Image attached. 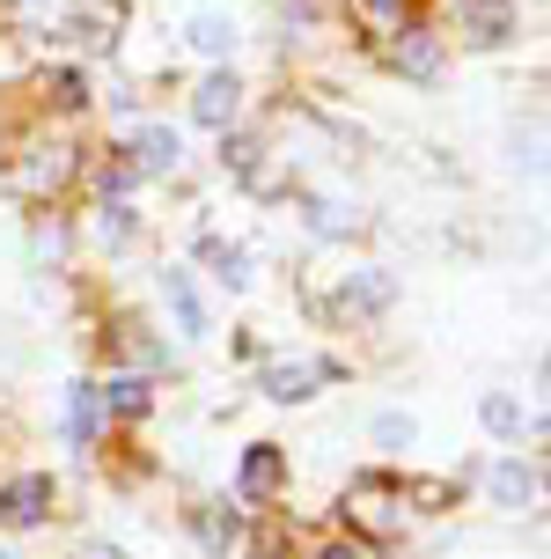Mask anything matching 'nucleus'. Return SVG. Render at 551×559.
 <instances>
[{"label":"nucleus","mask_w":551,"mask_h":559,"mask_svg":"<svg viewBox=\"0 0 551 559\" xmlns=\"http://www.w3.org/2000/svg\"><path fill=\"white\" fill-rule=\"evenodd\" d=\"M236 96H243V88L228 82V74H206L199 96H192V118L199 126H228V118H236Z\"/></svg>","instance_id":"4"},{"label":"nucleus","mask_w":551,"mask_h":559,"mask_svg":"<svg viewBox=\"0 0 551 559\" xmlns=\"http://www.w3.org/2000/svg\"><path fill=\"white\" fill-rule=\"evenodd\" d=\"M45 508H52V478L45 472H23L8 493H0V515H8V523H37Z\"/></svg>","instance_id":"2"},{"label":"nucleus","mask_w":551,"mask_h":559,"mask_svg":"<svg viewBox=\"0 0 551 559\" xmlns=\"http://www.w3.org/2000/svg\"><path fill=\"white\" fill-rule=\"evenodd\" d=\"M206 251H214V265H220V280H228V287H243V280H250V258L243 251H228V243H206Z\"/></svg>","instance_id":"16"},{"label":"nucleus","mask_w":551,"mask_h":559,"mask_svg":"<svg viewBox=\"0 0 551 559\" xmlns=\"http://www.w3.org/2000/svg\"><path fill=\"white\" fill-rule=\"evenodd\" d=\"M390 295H397V280H390V273H354L346 287H338V302H346V309H390Z\"/></svg>","instance_id":"10"},{"label":"nucleus","mask_w":551,"mask_h":559,"mask_svg":"<svg viewBox=\"0 0 551 559\" xmlns=\"http://www.w3.org/2000/svg\"><path fill=\"white\" fill-rule=\"evenodd\" d=\"M133 236V206H110L104 199V243H125Z\"/></svg>","instance_id":"17"},{"label":"nucleus","mask_w":551,"mask_h":559,"mask_svg":"<svg viewBox=\"0 0 551 559\" xmlns=\"http://www.w3.org/2000/svg\"><path fill=\"white\" fill-rule=\"evenodd\" d=\"M104 405H118V413H147V383H110V391H96Z\"/></svg>","instance_id":"15"},{"label":"nucleus","mask_w":551,"mask_h":559,"mask_svg":"<svg viewBox=\"0 0 551 559\" xmlns=\"http://www.w3.org/2000/svg\"><path fill=\"white\" fill-rule=\"evenodd\" d=\"M133 155H140V169H177V155H184V140L169 133V126H147V133L133 140Z\"/></svg>","instance_id":"11"},{"label":"nucleus","mask_w":551,"mask_h":559,"mask_svg":"<svg viewBox=\"0 0 551 559\" xmlns=\"http://www.w3.org/2000/svg\"><path fill=\"white\" fill-rule=\"evenodd\" d=\"M397 8H405V0H368V15H397Z\"/></svg>","instance_id":"19"},{"label":"nucleus","mask_w":551,"mask_h":559,"mask_svg":"<svg viewBox=\"0 0 551 559\" xmlns=\"http://www.w3.org/2000/svg\"><path fill=\"white\" fill-rule=\"evenodd\" d=\"M199 537H206V552H228V545H236V515L206 508V515H199Z\"/></svg>","instance_id":"13"},{"label":"nucleus","mask_w":551,"mask_h":559,"mask_svg":"<svg viewBox=\"0 0 551 559\" xmlns=\"http://www.w3.org/2000/svg\"><path fill=\"white\" fill-rule=\"evenodd\" d=\"M279 478H287V456H279L273 442H257L243 456V478H236V493L243 501H265V493H279Z\"/></svg>","instance_id":"1"},{"label":"nucleus","mask_w":551,"mask_h":559,"mask_svg":"<svg viewBox=\"0 0 551 559\" xmlns=\"http://www.w3.org/2000/svg\"><path fill=\"white\" fill-rule=\"evenodd\" d=\"M478 419L493 427L500 442H515V435H523V405H515L507 391H486V405H478Z\"/></svg>","instance_id":"12"},{"label":"nucleus","mask_w":551,"mask_h":559,"mask_svg":"<svg viewBox=\"0 0 551 559\" xmlns=\"http://www.w3.org/2000/svg\"><path fill=\"white\" fill-rule=\"evenodd\" d=\"M110 559H118V552H110Z\"/></svg>","instance_id":"21"},{"label":"nucleus","mask_w":551,"mask_h":559,"mask_svg":"<svg viewBox=\"0 0 551 559\" xmlns=\"http://www.w3.org/2000/svg\"><path fill=\"white\" fill-rule=\"evenodd\" d=\"M464 29H470V45H507L515 8L507 0H464Z\"/></svg>","instance_id":"3"},{"label":"nucleus","mask_w":551,"mask_h":559,"mask_svg":"<svg viewBox=\"0 0 551 559\" xmlns=\"http://www.w3.org/2000/svg\"><path fill=\"white\" fill-rule=\"evenodd\" d=\"M397 67H412L419 82H427V74H434V45H412V52H397Z\"/></svg>","instance_id":"18"},{"label":"nucleus","mask_w":551,"mask_h":559,"mask_svg":"<svg viewBox=\"0 0 551 559\" xmlns=\"http://www.w3.org/2000/svg\"><path fill=\"white\" fill-rule=\"evenodd\" d=\"M324 559H360V552H354V545H331V552H324Z\"/></svg>","instance_id":"20"},{"label":"nucleus","mask_w":551,"mask_h":559,"mask_svg":"<svg viewBox=\"0 0 551 559\" xmlns=\"http://www.w3.org/2000/svg\"><path fill=\"white\" fill-rule=\"evenodd\" d=\"M96 442V383H74L67 397V449H88Z\"/></svg>","instance_id":"9"},{"label":"nucleus","mask_w":551,"mask_h":559,"mask_svg":"<svg viewBox=\"0 0 551 559\" xmlns=\"http://www.w3.org/2000/svg\"><path fill=\"white\" fill-rule=\"evenodd\" d=\"M412 435H419L412 413H383V419H375V442H383V449H412Z\"/></svg>","instance_id":"14"},{"label":"nucleus","mask_w":551,"mask_h":559,"mask_svg":"<svg viewBox=\"0 0 551 559\" xmlns=\"http://www.w3.org/2000/svg\"><path fill=\"white\" fill-rule=\"evenodd\" d=\"M184 37H192V45H199L206 59H228V52H236V23H228V15H214V8H199Z\"/></svg>","instance_id":"7"},{"label":"nucleus","mask_w":551,"mask_h":559,"mask_svg":"<svg viewBox=\"0 0 551 559\" xmlns=\"http://www.w3.org/2000/svg\"><path fill=\"white\" fill-rule=\"evenodd\" d=\"M493 501L500 508H529V501H537V472H529V464H515V456H507V464H493Z\"/></svg>","instance_id":"8"},{"label":"nucleus","mask_w":551,"mask_h":559,"mask_svg":"<svg viewBox=\"0 0 551 559\" xmlns=\"http://www.w3.org/2000/svg\"><path fill=\"white\" fill-rule=\"evenodd\" d=\"M324 376H331L324 361H279L273 376H265V391H273L279 405H295V397H309V391H316V383H324Z\"/></svg>","instance_id":"5"},{"label":"nucleus","mask_w":551,"mask_h":559,"mask_svg":"<svg viewBox=\"0 0 551 559\" xmlns=\"http://www.w3.org/2000/svg\"><path fill=\"white\" fill-rule=\"evenodd\" d=\"M163 295H169V309H177V324H184V332H206V302H199L192 273H177V265H169V273H163Z\"/></svg>","instance_id":"6"}]
</instances>
